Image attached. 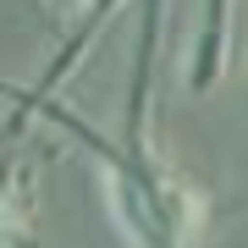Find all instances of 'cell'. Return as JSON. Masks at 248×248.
<instances>
[{
    "instance_id": "obj_2",
    "label": "cell",
    "mask_w": 248,
    "mask_h": 248,
    "mask_svg": "<svg viewBox=\"0 0 248 248\" xmlns=\"http://www.w3.org/2000/svg\"><path fill=\"white\" fill-rule=\"evenodd\" d=\"M11 237V187H6V177H0V243Z\"/></svg>"
},
{
    "instance_id": "obj_1",
    "label": "cell",
    "mask_w": 248,
    "mask_h": 248,
    "mask_svg": "<svg viewBox=\"0 0 248 248\" xmlns=\"http://www.w3.org/2000/svg\"><path fill=\"white\" fill-rule=\"evenodd\" d=\"M110 210L138 248H187L199 237L204 199L166 166H133L110 177Z\"/></svg>"
}]
</instances>
